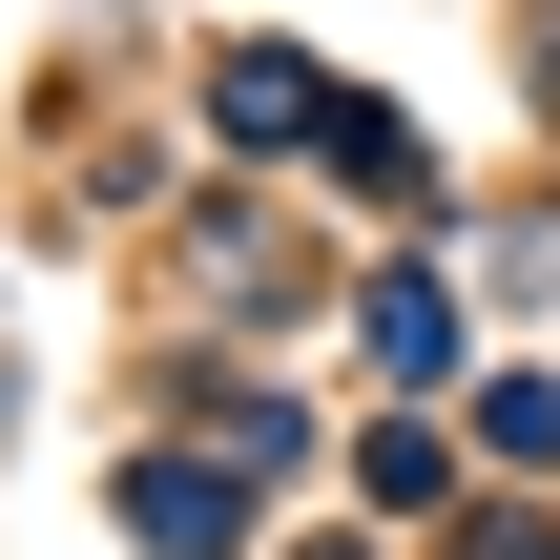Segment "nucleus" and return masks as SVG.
<instances>
[{
	"label": "nucleus",
	"mask_w": 560,
	"mask_h": 560,
	"mask_svg": "<svg viewBox=\"0 0 560 560\" xmlns=\"http://www.w3.org/2000/svg\"><path fill=\"white\" fill-rule=\"evenodd\" d=\"M125 540H145V560H229V478L145 457V478H125Z\"/></svg>",
	"instance_id": "1"
}]
</instances>
